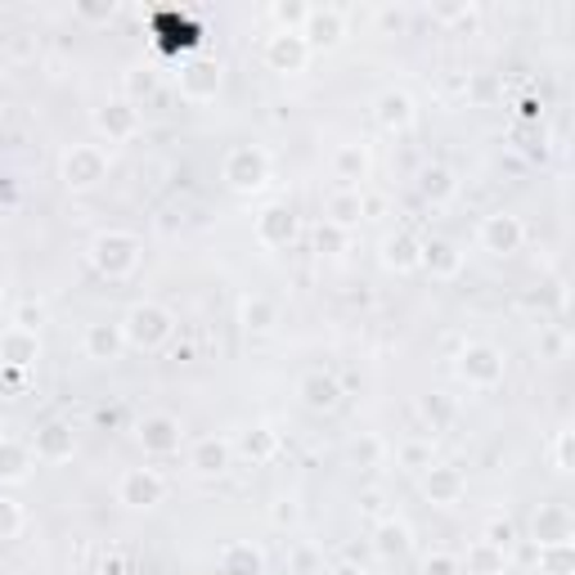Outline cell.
I'll return each instance as SVG.
<instances>
[{
	"instance_id": "cell-51",
	"label": "cell",
	"mask_w": 575,
	"mask_h": 575,
	"mask_svg": "<svg viewBox=\"0 0 575 575\" xmlns=\"http://www.w3.org/2000/svg\"><path fill=\"white\" fill-rule=\"evenodd\" d=\"M0 431H5V427H0Z\"/></svg>"
},
{
	"instance_id": "cell-7",
	"label": "cell",
	"mask_w": 575,
	"mask_h": 575,
	"mask_svg": "<svg viewBox=\"0 0 575 575\" xmlns=\"http://www.w3.org/2000/svg\"><path fill=\"white\" fill-rule=\"evenodd\" d=\"M476 244H482V252H491V257H512L526 244V225L512 212H491L482 225H476Z\"/></svg>"
},
{
	"instance_id": "cell-46",
	"label": "cell",
	"mask_w": 575,
	"mask_h": 575,
	"mask_svg": "<svg viewBox=\"0 0 575 575\" xmlns=\"http://www.w3.org/2000/svg\"><path fill=\"white\" fill-rule=\"evenodd\" d=\"M377 27L382 32H401L405 27V10H377Z\"/></svg>"
},
{
	"instance_id": "cell-12",
	"label": "cell",
	"mask_w": 575,
	"mask_h": 575,
	"mask_svg": "<svg viewBox=\"0 0 575 575\" xmlns=\"http://www.w3.org/2000/svg\"><path fill=\"white\" fill-rule=\"evenodd\" d=\"M422 495L437 504V508H454V504H463V495H467V476H463V467H454V463H431L427 472H422Z\"/></svg>"
},
{
	"instance_id": "cell-27",
	"label": "cell",
	"mask_w": 575,
	"mask_h": 575,
	"mask_svg": "<svg viewBox=\"0 0 575 575\" xmlns=\"http://www.w3.org/2000/svg\"><path fill=\"white\" fill-rule=\"evenodd\" d=\"M373 549H377V557H387V562H401V557H409V549H414L409 526H405L401 517L377 521V531H373Z\"/></svg>"
},
{
	"instance_id": "cell-39",
	"label": "cell",
	"mask_w": 575,
	"mask_h": 575,
	"mask_svg": "<svg viewBox=\"0 0 575 575\" xmlns=\"http://www.w3.org/2000/svg\"><path fill=\"white\" fill-rule=\"evenodd\" d=\"M482 540H486V544H495V549H504V553H508V549H512V544H517V526H512V521H508V517H491V521H486V531H482Z\"/></svg>"
},
{
	"instance_id": "cell-18",
	"label": "cell",
	"mask_w": 575,
	"mask_h": 575,
	"mask_svg": "<svg viewBox=\"0 0 575 575\" xmlns=\"http://www.w3.org/2000/svg\"><path fill=\"white\" fill-rule=\"evenodd\" d=\"M229 463H234V441H225V437H199L189 446V467L199 476H225Z\"/></svg>"
},
{
	"instance_id": "cell-6",
	"label": "cell",
	"mask_w": 575,
	"mask_h": 575,
	"mask_svg": "<svg viewBox=\"0 0 575 575\" xmlns=\"http://www.w3.org/2000/svg\"><path fill=\"white\" fill-rule=\"evenodd\" d=\"M162 499H167L162 472H154V467H126V472L117 476V504H122V508H131V512H154Z\"/></svg>"
},
{
	"instance_id": "cell-50",
	"label": "cell",
	"mask_w": 575,
	"mask_h": 575,
	"mask_svg": "<svg viewBox=\"0 0 575 575\" xmlns=\"http://www.w3.org/2000/svg\"><path fill=\"white\" fill-rule=\"evenodd\" d=\"M0 575H14V571H10V566H5V562H0Z\"/></svg>"
},
{
	"instance_id": "cell-49",
	"label": "cell",
	"mask_w": 575,
	"mask_h": 575,
	"mask_svg": "<svg viewBox=\"0 0 575 575\" xmlns=\"http://www.w3.org/2000/svg\"><path fill=\"white\" fill-rule=\"evenodd\" d=\"M328 575H369V571H364V566H356V562H338Z\"/></svg>"
},
{
	"instance_id": "cell-44",
	"label": "cell",
	"mask_w": 575,
	"mask_h": 575,
	"mask_svg": "<svg viewBox=\"0 0 575 575\" xmlns=\"http://www.w3.org/2000/svg\"><path fill=\"white\" fill-rule=\"evenodd\" d=\"M553 472H571V431H557V441H553Z\"/></svg>"
},
{
	"instance_id": "cell-30",
	"label": "cell",
	"mask_w": 575,
	"mask_h": 575,
	"mask_svg": "<svg viewBox=\"0 0 575 575\" xmlns=\"http://www.w3.org/2000/svg\"><path fill=\"white\" fill-rule=\"evenodd\" d=\"M454 189H459V180H454V171L441 167V162H431V167L418 171V194H422L427 203H450Z\"/></svg>"
},
{
	"instance_id": "cell-13",
	"label": "cell",
	"mask_w": 575,
	"mask_h": 575,
	"mask_svg": "<svg viewBox=\"0 0 575 575\" xmlns=\"http://www.w3.org/2000/svg\"><path fill=\"white\" fill-rule=\"evenodd\" d=\"M32 454H36L41 463H68V459L77 454V431H72V422H64V418L41 422L36 437H32Z\"/></svg>"
},
{
	"instance_id": "cell-33",
	"label": "cell",
	"mask_w": 575,
	"mask_h": 575,
	"mask_svg": "<svg viewBox=\"0 0 575 575\" xmlns=\"http://www.w3.org/2000/svg\"><path fill=\"white\" fill-rule=\"evenodd\" d=\"M238 450H244L252 463H270L274 454H279V437L270 427H252V431H244V441H238Z\"/></svg>"
},
{
	"instance_id": "cell-11",
	"label": "cell",
	"mask_w": 575,
	"mask_h": 575,
	"mask_svg": "<svg viewBox=\"0 0 575 575\" xmlns=\"http://www.w3.org/2000/svg\"><path fill=\"white\" fill-rule=\"evenodd\" d=\"M347 36V14L338 5H311L306 10V23H302V41L311 50H332Z\"/></svg>"
},
{
	"instance_id": "cell-5",
	"label": "cell",
	"mask_w": 575,
	"mask_h": 575,
	"mask_svg": "<svg viewBox=\"0 0 575 575\" xmlns=\"http://www.w3.org/2000/svg\"><path fill=\"white\" fill-rule=\"evenodd\" d=\"M459 377L467 382V387H476V392H491V387H499L504 382V373H508V360H504V351L499 347H491V342H467L463 351H459Z\"/></svg>"
},
{
	"instance_id": "cell-40",
	"label": "cell",
	"mask_w": 575,
	"mask_h": 575,
	"mask_svg": "<svg viewBox=\"0 0 575 575\" xmlns=\"http://www.w3.org/2000/svg\"><path fill=\"white\" fill-rule=\"evenodd\" d=\"M288 571L293 575H319V549L315 544H297L288 553Z\"/></svg>"
},
{
	"instance_id": "cell-2",
	"label": "cell",
	"mask_w": 575,
	"mask_h": 575,
	"mask_svg": "<svg viewBox=\"0 0 575 575\" xmlns=\"http://www.w3.org/2000/svg\"><path fill=\"white\" fill-rule=\"evenodd\" d=\"M171 332H176V315L162 302H135L122 315V338L135 351H162L171 342Z\"/></svg>"
},
{
	"instance_id": "cell-26",
	"label": "cell",
	"mask_w": 575,
	"mask_h": 575,
	"mask_svg": "<svg viewBox=\"0 0 575 575\" xmlns=\"http://www.w3.org/2000/svg\"><path fill=\"white\" fill-rule=\"evenodd\" d=\"M328 167H332V180H338V189H360V180L369 176V154H364V144H338Z\"/></svg>"
},
{
	"instance_id": "cell-24",
	"label": "cell",
	"mask_w": 575,
	"mask_h": 575,
	"mask_svg": "<svg viewBox=\"0 0 575 575\" xmlns=\"http://www.w3.org/2000/svg\"><path fill=\"white\" fill-rule=\"evenodd\" d=\"M373 117H377L382 131H409L418 113H414V100L405 90H382L373 100Z\"/></svg>"
},
{
	"instance_id": "cell-8",
	"label": "cell",
	"mask_w": 575,
	"mask_h": 575,
	"mask_svg": "<svg viewBox=\"0 0 575 575\" xmlns=\"http://www.w3.org/2000/svg\"><path fill=\"white\" fill-rule=\"evenodd\" d=\"M135 441H139V450H144V454L167 459V454H176V450H180V441H184V427H180V418H176V414H144V418L135 422Z\"/></svg>"
},
{
	"instance_id": "cell-43",
	"label": "cell",
	"mask_w": 575,
	"mask_h": 575,
	"mask_svg": "<svg viewBox=\"0 0 575 575\" xmlns=\"http://www.w3.org/2000/svg\"><path fill=\"white\" fill-rule=\"evenodd\" d=\"M297 517H302L297 499H274V508H270V521H274V526H297Z\"/></svg>"
},
{
	"instance_id": "cell-14",
	"label": "cell",
	"mask_w": 575,
	"mask_h": 575,
	"mask_svg": "<svg viewBox=\"0 0 575 575\" xmlns=\"http://www.w3.org/2000/svg\"><path fill=\"white\" fill-rule=\"evenodd\" d=\"M531 540L544 544H575V517L566 504H540L531 517Z\"/></svg>"
},
{
	"instance_id": "cell-42",
	"label": "cell",
	"mask_w": 575,
	"mask_h": 575,
	"mask_svg": "<svg viewBox=\"0 0 575 575\" xmlns=\"http://www.w3.org/2000/svg\"><path fill=\"white\" fill-rule=\"evenodd\" d=\"M422 575H459V557L454 553H427L422 557Z\"/></svg>"
},
{
	"instance_id": "cell-3",
	"label": "cell",
	"mask_w": 575,
	"mask_h": 575,
	"mask_svg": "<svg viewBox=\"0 0 575 575\" xmlns=\"http://www.w3.org/2000/svg\"><path fill=\"white\" fill-rule=\"evenodd\" d=\"M221 180L234 189V194H257V189H266V180H270V154L261 144H234L221 162Z\"/></svg>"
},
{
	"instance_id": "cell-9",
	"label": "cell",
	"mask_w": 575,
	"mask_h": 575,
	"mask_svg": "<svg viewBox=\"0 0 575 575\" xmlns=\"http://www.w3.org/2000/svg\"><path fill=\"white\" fill-rule=\"evenodd\" d=\"M297 234H302V221H297V212L288 207V203L261 207V216H257V244H261V248L283 252V248L297 244Z\"/></svg>"
},
{
	"instance_id": "cell-1",
	"label": "cell",
	"mask_w": 575,
	"mask_h": 575,
	"mask_svg": "<svg viewBox=\"0 0 575 575\" xmlns=\"http://www.w3.org/2000/svg\"><path fill=\"white\" fill-rule=\"evenodd\" d=\"M94 274H104V279H131L139 270V257H144V244L135 234L126 229H100L90 238V248H86Z\"/></svg>"
},
{
	"instance_id": "cell-32",
	"label": "cell",
	"mask_w": 575,
	"mask_h": 575,
	"mask_svg": "<svg viewBox=\"0 0 575 575\" xmlns=\"http://www.w3.org/2000/svg\"><path fill=\"white\" fill-rule=\"evenodd\" d=\"M238 319H244L248 332H266V328L279 324V306H274L270 297H248L244 311H238Z\"/></svg>"
},
{
	"instance_id": "cell-23",
	"label": "cell",
	"mask_w": 575,
	"mask_h": 575,
	"mask_svg": "<svg viewBox=\"0 0 575 575\" xmlns=\"http://www.w3.org/2000/svg\"><path fill=\"white\" fill-rule=\"evenodd\" d=\"M364 221V194L360 189H332L324 199V225L332 229H356Z\"/></svg>"
},
{
	"instance_id": "cell-31",
	"label": "cell",
	"mask_w": 575,
	"mask_h": 575,
	"mask_svg": "<svg viewBox=\"0 0 575 575\" xmlns=\"http://www.w3.org/2000/svg\"><path fill=\"white\" fill-rule=\"evenodd\" d=\"M158 86H162L158 68H154V64H139V68H131V72L122 77V100H131V104L139 109L144 100H154Z\"/></svg>"
},
{
	"instance_id": "cell-29",
	"label": "cell",
	"mask_w": 575,
	"mask_h": 575,
	"mask_svg": "<svg viewBox=\"0 0 575 575\" xmlns=\"http://www.w3.org/2000/svg\"><path fill=\"white\" fill-rule=\"evenodd\" d=\"M422 270H431V279H454L463 270V252H454L446 238H431V244H422Z\"/></svg>"
},
{
	"instance_id": "cell-22",
	"label": "cell",
	"mask_w": 575,
	"mask_h": 575,
	"mask_svg": "<svg viewBox=\"0 0 575 575\" xmlns=\"http://www.w3.org/2000/svg\"><path fill=\"white\" fill-rule=\"evenodd\" d=\"M36 467V454L27 441L14 437H0V486H23Z\"/></svg>"
},
{
	"instance_id": "cell-47",
	"label": "cell",
	"mask_w": 575,
	"mask_h": 575,
	"mask_svg": "<svg viewBox=\"0 0 575 575\" xmlns=\"http://www.w3.org/2000/svg\"><path fill=\"white\" fill-rule=\"evenodd\" d=\"M377 454H382V446H377V441H364V446H356V459H360V463H373Z\"/></svg>"
},
{
	"instance_id": "cell-34",
	"label": "cell",
	"mask_w": 575,
	"mask_h": 575,
	"mask_svg": "<svg viewBox=\"0 0 575 575\" xmlns=\"http://www.w3.org/2000/svg\"><path fill=\"white\" fill-rule=\"evenodd\" d=\"M540 571L544 575H575V544H544L540 549Z\"/></svg>"
},
{
	"instance_id": "cell-36",
	"label": "cell",
	"mask_w": 575,
	"mask_h": 575,
	"mask_svg": "<svg viewBox=\"0 0 575 575\" xmlns=\"http://www.w3.org/2000/svg\"><path fill=\"white\" fill-rule=\"evenodd\" d=\"M396 463L409 467V472H427L431 463H437V459H431V441H405L396 450Z\"/></svg>"
},
{
	"instance_id": "cell-37",
	"label": "cell",
	"mask_w": 575,
	"mask_h": 575,
	"mask_svg": "<svg viewBox=\"0 0 575 575\" xmlns=\"http://www.w3.org/2000/svg\"><path fill=\"white\" fill-rule=\"evenodd\" d=\"M418 414L431 422V431H441V427L454 422V405H450L446 396H422V401H418Z\"/></svg>"
},
{
	"instance_id": "cell-21",
	"label": "cell",
	"mask_w": 575,
	"mask_h": 575,
	"mask_svg": "<svg viewBox=\"0 0 575 575\" xmlns=\"http://www.w3.org/2000/svg\"><path fill=\"white\" fill-rule=\"evenodd\" d=\"M0 360H5L10 369H32L41 360V332L10 324L5 332H0Z\"/></svg>"
},
{
	"instance_id": "cell-20",
	"label": "cell",
	"mask_w": 575,
	"mask_h": 575,
	"mask_svg": "<svg viewBox=\"0 0 575 575\" xmlns=\"http://www.w3.org/2000/svg\"><path fill=\"white\" fill-rule=\"evenodd\" d=\"M382 266L396 270V274H409V270H422V238L401 229V234H387L382 238Z\"/></svg>"
},
{
	"instance_id": "cell-45",
	"label": "cell",
	"mask_w": 575,
	"mask_h": 575,
	"mask_svg": "<svg viewBox=\"0 0 575 575\" xmlns=\"http://www.w3.org/2000/svg\"><path fill=\"white\" fill-rule=\"evenodd\" d=\"M41 319H45L41 302H23V306L14 311V324H19V328H32V332H36V328H41Z\"/></svg>"
},
{
	"instance_id": "cell-10",
	"label": "cell",
	"mask_w": 575,
	"mask_h": 575,
	"mask_svg": "<svg viewBox=\"0 0 575 575\" xmlns=\"http://www.w3.org/2000/svg\"><path fill=\"white\" fill-rule=\"evenodd\" d=\"M176 86H180V94L189 104H207V100L221 94V64L216 59H189L176 72Z\"/></svg>"
},
{
	"instance_id": "cell-15",
	"label": "cell",
	"mask_w": 575,
	"mask_h": 575,
	"mask_svg": "<svg viewBox=\"0 0 575 575\" xmlns=\"http://www.w3.org/2000/svg\"><path fill=\"white\" fill-rule=\"evenodd\" d=\"M266 64L270 72H283V77H293L311 64V45L302 41V32H274L266 41Z\"/></svg>"
},
{
	"instance_id": "cell-16",
	"label": "cell",
	"mask_w": 575,
	"mask_h": 575,
	"mask_svg": "<svg viewBox=\"0 0 575 575\" xmlns=\"http://www.w3.org/2000/svg\"><path fill=\"white\" fill-rule=\"evenodd\" d=\"M297 401H302L311 414H328V409H338V405H342V382L332 377V373H324V369L302 373V382H297Z\"/></svg>"
},
{
	"instance_id": "cell-4",
	"label": "cell",
	"mask_w": 575,
	"mask_h": 575,
	"mask_svg": "<svg viewBox=\"0 0 575 575\" xmlns=\"http://www.w3.org/2000/svg\"><path fill=\"white\" fill-rule=\"evenodd\" d=\"M59 176L72 194H86V189H100L109 180V154L100 144H72L59 162Z\"/></svg>"
},
{
	"instance_id": "cell-17",
	"label": "cell",
	"mask_w": 575,
	"mask_h": 575,
	"mask_svg": "<svg viewBox=\"0 0 575 575\" xmlns=\"http://www.w3.org/2000/svg\"><path fill=\"white\" fill-rule=\"evenodd\" d=\"M81 347H86V360H94V364H113V360H122V351H126L122 324H109V319H100V324H86V338H81Z\"/></svg>"
},
{
	"instance_id": "cell-48",
	"label": "cell",
	"mask_w": 575,
	"mask_h": 575,
	"mask_svg": "<svg viewBox=\"0 0 575 575\" xmlns=\"http://www.w3.org/2000/svg\"><path fill=\"white\" fill-rule=\"evenodd\" d=\"M81 19H113V5H81Z\"/></svg>"
},
{
	"instance_id": "cell-28",
	"label": "cell",
	"mask_w": 575,
	"mask_h": 575,
	"mask_svg": "<svg viewBox=\"0 0 575 575\" xmlns=\"http://www.w3.org/2000/svg\"><path fill=\"white\" fill-rule=\"evenodd\" d=\"M504 571H508V553L486 540L467 544V553L459 557V575H504Z\"/></svg>"
},
{
	"instance_id": "cell-38",
	"label": "cell",
	"mask_w": 575,
	"mask_h": 575,
	"mask_svg": "<svg viewBox=\"0 0 575 575\" xmlns=\"http://www.w3.org/2000/svg\"><path fill=\"white\" fill-rule=\"evenodd\" d=\"M19 531H23V508H19V499L0 495V540H19Z\"/></svg>"
},
{
	"instance_id": "cell-41",
	"label": "cell",
	"mask_w": 575,
	"mask_h": 575,
	"mask_svg": "<svg viewBox=\"0 0 575 575\" xmlns=\"http://www.w3.org/2000/svg\"><path fill=\"white\" fill-rule=\"evenodd\" d=\"M315 248L324 257H338L347 248V229H332V225H319V238H315Z\"/></svg>"
},
{
	"instance_id": "cell-19",
	"label": "cell",
	"mask_w": 575,
	"mask_h": 575,
	"mask_svg": "<svg viewBox=\"0 0 575 575\" xmlns=\"http://www.w3.org/2000/svg\"><path fill=\"white\" fill-rule=\"evenodd\" d=\"M94 126H100L113 144H122V139H135L144 122H139V109L131 100H109L104 109H94Z\"/></svg>"
},
{
	"instance_id": "cell-35",
	"label": "cell",
	"mask_w": 575,
	"mask_h": 575,
	"mask_svg": "<svg viewBox=\"0 0 575 575\" xmlns=\"http://www.w3.org/2000/svg\"><path fill=\"white\" fill-rule=\"evenodd\" d=\"M154 23H158V32H167V45H194L199 41V27L176 19V14H158Z\"/></svg>"
},
{
	"instance_id": "cell-25",
	"label": "cell",
	"mask_w": 575,
	"mask_h": 575,
	"mask_svg": "<svg viewBox=\"0 0 575 575\" xmlns=\"http://www.w3.org/2000/svg\"><path fill=\"white\" fill-rule=\"evenodd\" d=\"M221 575H266V553L252 540H229L216 557Z\"/></svg>"
}]
</instances>
